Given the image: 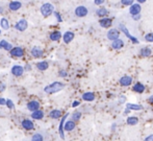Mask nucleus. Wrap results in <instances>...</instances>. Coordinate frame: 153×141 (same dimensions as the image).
<instances>
[{"label": "nucleus", "mask_w": 153, "mask_h": 141, "mask_svg": "<svg viewBox=\"0 0 153 141\" xmlns=\"http://www.w3.org/2000/svg\"><path fill=\"white\" fill-rule=\"evenodd\" d=\"M126 108L129 109L130 111H142L144 109V107L139 104H132V103H127Z\"/></svg>", "instance_id": "obj_19"}, {"label": "nucleus", "mask_w": 153, "mask_h": 141, "mask_svg": "<svg viewBox=\"0 0 153 141\" xmlns=\"http://www.w3.org/2000/svg\"><path fill=\"white\" fill-rule=\"evenodd\" d=\"M152 55V49L150 47H142L140 49V56L143 58H149Z\"/></svg>", "instance_id": "obj_21"}, {"label": "nucleus", "mask_w": 153, "mask_h": 141, "mask_svg": "<svg viewBox=\"0 0 153 141\" xmlns=\"http://www.w3.org/2000/svg\"><path fill=\"white\" fill-rule=\"evenodd\" d=\"M75 15H76L77 17H79V18H83V17L88 16V14H89V10H88V8L85 5H79L77 6L76 8H75Z\"/></svg>", "instance_id": "obj_6"}, {"label": "nucleus", "mask_w": 153, "mask_h": 141, "mask_svg": "<svg viewBox=\"0 0 153 141\" xmlns=\"http://www.w3.org/2000/svg\"><path fill=\"white\" fill-rule=\"evenodd\" d=\"M81 98L85 101H88V103H91V101H94L95 98H96V95H95L94 92L92 91H88V92H85L81 96Z\"/></svg>", "instance_id": "obj_13"}, {"label": "nucleus", "mask_w": 153, "mask_h": 141, "mask_svg": "<svg viewBox=\"0 0 153 141\" xmlns=\"http://www.w3.org/2000/svg\"><path fill=\"white\" fill-rule=\"evenodd\" d=\"M0 34H1V32H0Z\"/></svg>", "instance_id": "obj_50"}, {"label": "nucleus", "mask_w": 153, "mask_h": 141, "mask_svg": "<svg viewBox=\"0 0 153 141\" xmlns=\"http://www.w3.org/2000/svg\"><path fill=\"white\" fill-rule=\"evenodd\" d=\"M144 39H145L146 42L153 43V32H148V34H146L145 37H144Z\"/></svg>", "instance_id": "obj_33"}, {"label": "nucleus", "mask_w": 153, "mask_h": 141, "mask_svg": "<svg viewBox=\"0 0 153 141\" xmlns=\"http://www.w3.org/2000/svg\"><path fill=\"white\" fill-rule=\"evenodd\" d=\"M144 141H153V134H150L144 139Z\"/></svg>", "instance_id": "obj_41"}, {"label": "nucleus", "mask_w": 153, "mask_h": 141, "mask_svg": "<svg viewBox=\"0 0 153 141\" xmlns=\"http://www.w3.org/2000/svg\"><path fill=\"white\" fill-rule=\"evenodd\" d=\"M104 2H105L104 0H95L94 3L96 4V5H101V6H102L103 4H104Z\"/></svg>", "instance_id": "obj_39"}, {"label": "nucleus", "mask_w": 153, "mask_h": 141, "mask_svg": "<svg viewBox=\"0 0 153 141\" xmlns=\"http://www.w3.org/2000/svg\"><path fill=\"white\" fill-rule=\"evenodd\" d=\"M22 6V3L20 1H10V4H8V8H10V10H20V8Z\"/></svg>", "instance_id": "obj_25"}, {"label": "nucleus", "mask_w": 153, "mask_h": 141, "mask_svg": "<svg viewBox=\"0 0 153 141\" xmlns=\"http://www.w3.org/2000/svg\"><path fill=\"white\" fill-rule=\"evenodd\" d=\"M131 18H132V20H134V21H139L140 19L142 18V16L141 15H137V16H131Z\"/></svg>", "instance_id": "obj_42"}, {"label": "nucleus", "mask_w": 153, "mask_h": 141, "mask_svg": "<svg viewBox=\"0 0 153 141\" xmlns=\"http://www.w3.org/2000/svg\"><path fill=\"white\" fill-rule=\"evenodd\" d=\"M44 138L41 134H34L33 136L31 137V141H43Z\"/></svg>", "instance_id": "obj_35"}, {"label": "nucleus", "mask_w": 153, "mask_h": 141, "mask_svg": "<svg viewBox=\"0 0 153 141\" xmlns=\"http://www.w3.org/2000/svg\"><path fill=\"white\" fill-rule=\"evenodd\" d=\"M23 72H24V68L20 65H15L12 67V73L15 76H20L23 74Z\"/></svg>", "instance_id": "obj_15"}, {"label": "nucleus", "mask_w": 153, "mask_h": 141, "mask_svg": "<svg viewBox=\"0 0 153 141\" xmlns=\"http://www.w3.org/2000/svg\"><path fill=\"white\" fill-rule=\"evenodd\" d=\"M53 10H54V6L52 5L51 3H44L42 6H41V13H42V15L44 17H48L50 16L51 14L53 13Z\"/></svg>", "instance_id": "obj_4"}, {"label": "nucleus", "mask_w": 153, "mask_h": 141, "mask_svg": "<svg viewBox=\"0 0 153 141\" xmlns=\"http://www.w3.org/2000/svg\"><path fill=\"white\" fill-rule=\"evenodd\" d=\"M119 30L121 32H123V34H124L125 36L127 37V39H129V40H130L131 42L133 43V44H139V43H140L139 39L135 38V37H133L132 34H131L130 32H129V30L127 29L126 26H125V25L123 24V23H120V24H119Z\"/></svg>", "instance_id": "obj_2"}, {"label": "nucleus", "mask_w": 153, "mask_h": 141, "mask_svg": "<svg viewBox=\"0 0 153 141\" xmlns=\"http://www.w3.org/2000/svg\"><path fill=\"white\" fill-rule=\"evenodd\" d=\"M147 101H148V104H150V105H152L153 106V95H150L149 97L147 98Z\"/></svg>", "instance_id": "obj_44"}, {"label": "nucleus", "mask_w": 153, "mask_h": 141, "mask_svg": "<svg viewBox=\"0 0 153 141\" xmlns=\"http://www.w3.org/2000/svg\"><path fill=\"white\" fill-rule=\"evenodd\" d=\"M111 48L115 49V50H120V49H122L123 47H124V41H123L122 39H118V40L111 42Z\"/></svg>", "instance_id": "obj_16"}, {"label": "nucleus", "mask_w": 153, "mask_h": 141, "mask_svg": "<svg viewBox=\"0 0 153 141\" xmlns=\"http://www.w3.org/2000/svg\"><path fill=\"white\" fill-rule=\"evenodd\" d=\"M4 88H5V86H4V84L0 83V92H2V91L4 90Z\"/></svg>", "instance_id": "obj_47"}, {"label": "nucleus", "mask_w": 153, "mask_h": 141, "mask_svg": "<svg viewBox=\"0 0 153 141\" xmlns=\"http://www.w3.org/2000/svg\"><path fill=\"white\" fill-rule=\"evenodd\" d=\"M27 109L31 112L38 111V110H40V103H38V101H36V100L29 101V103L27 104Z\"/></svg>", "instance_id": "obj_20"}, {"label": "nucleus", "mask_w": 153, "mask_h": 141, "mask_svg": "<svg viewBox=\"0 0 153 141\" xmlns=\"http://www.w3.org/2000/svg\"><path fill=\"white\" fill-rule=\"evenodd\" d=\"M59 76H62V77H66L67 75H68V72H67L66 70H59Z\"/></svg>", "instance_id": "obj_38"}, {"label": "nucleus", "mask_w": 153, "mask_h": 141, "mask_svg": "<svg viewBox=\"0 0 153 141\" xmlns=\"http://www.w3.org/2000/svg\"><path fill=\"white\" fill-rule=\"evenodd\" d=\"M137 3H139V4H142V3H145L146 2V0H137Z\"/></svg>", "instance_id": "obj_49"}, {"label": "nucleus", "mask_w": 153, "mask_h": 141, "mask_svg": "<svg viewBox=\"0 0 153 141\" xmlns=\"http://www.w3.org/2000/svg\"><path fill=\"white\" fill-rule=\"evenodd\" d=\"M116 128H117V124H116V123H113V125H111V132H115L116 131Z\"/></svg>", "instance_id": "obj_46"}, {"label": "nucleus", "mask_w": 153, "mask_h": 141, "mask_svg": "<svg viewBox=\"0 0 153 141\" xmlns=\"http://www.w3.org/2000/svg\"><path fill=\"white\" fill-rule=\"evenodd\" d=\"M79 105H80V101L75 100V101H73V104H72V108H76V107H78Z\"/></svg>", "instance_id": "obj_43"}, {"label": "nucleus", "mask_w": 153, "mask_h": 141, "mask_svg": "<svg viewBox=\"0 0 153 141\" xmlns=\"http://www.w3.org/2000/svg\"><path fill=\"white\" fill-rule=\"evenodd\" d=\"M31 117L33 119H36V120H40V119H42L43 117H44V112H43L42 110H38V111H36V112H32Z\"/></svg>", "instance_id": "obj_29"}, {"label": "nucleus", "mask_w": 153, "mask_h": 141, "mask_svg": "<svg viewBox=\"0 0 153 141\" xmlns=\"http://www.w3.org/2000/svg\"><path fill=\"white\" fill-rule=\"evenodd\" d=\"M0 105H1V106L6 105V99H4V98H2V97H0Z\"/></svg>", "instance_id": "obj_45"}, {"label": "nucleus", "mask_w": 153, "mask_h": 141, "mask_svg": "<svg viewBox=\"0 0 153 141\" xmlns=\"http://www.w3.org/2000/svg\"><path fill=\"white\" fill-rule=\"evenodd\" d=\"M27 26H28V23H27V21L24 20V19H21V20H19L18 22L16 23L15 28H16V29H18L19 32H24V30L27 28Z\"/></svg>", "instance_id": "obj_11"}, {"label": "nucleus", "mask_w": 153, "mask_h": 141, "mask_svg": "<svg viewBox=\"0 0 153 141\" xmlns=\"http://www.w3.org/2000/svg\"><path fill=\"white\" fill-rule=\"evenodd\" d=\"M135 1H133V0H121V4L124 6H129L130 8L131 5H132L133 3H134Z\"/></svg>", "instance_id": "obj_34"}, {"label": "nucleus", "mask_w": 153, "mask_h": 141, "mask_svg": "<svg viewBox=\"0 0 153 141\" xmlns=\"http://www.w3.org/2000/svg\"><path fill=\"white\" fill-rule=\"evenodd\" d=\"M13 48H14L13 45L10 44V43H8L7 41H5V40L0 41V49H4V50H10V51Z\"/></svg>", "instance_id": "obj_26"}, {"label": "nucleus", "mask_w": 153, "mask_h": 141, "mask_svg": "<svg viewBox=\"0 0 153 141\" xmlns=\"http://www.w3.org/2000/svg\"><path fill=\"white\" fill-rule=\"evenodd\" d=\"M49 38H50L51 41H54V42H56V41H59V40H61V38H62L61 32H59V30L52 32L50 34V36H49Z\"/></svg>", "instance_id": "obj_27"}, {"label": "nucleus", "mask_w": 153, "mask_h": 141, "mask_svg": "<svg viewBox=\"0 0 153 141\" xmlns=\"http://www.w3.org/2000/svg\"><path fill=\"white\" fill-rule=\"evenodd\" d=\"M126 103V96L125 95H120L119 96V105H123Z\"/></svg>", "instance_id": "obj_37"}, {"label": "nucleus", "mask_w": 153, "mask_h": 141, "mask_svg": "<svg viewBox=\"0 0 153 141\" xmlns=\"http://www.w3.org/2000/svg\"><path fill=\"white\" fill-rule=\"evenodd\" d=\"M10 56H14V58H21V56H24V49L21 48V47H14L10 50Z\"/></svg>", "instance_id": "obj_12"}, {"label": "nucleus", "mask_w": 153, "mask_h": 141, "mask_svg": "<svg viewBox=\"0 0 153 141\" xmlns=\"http://www.w3.org/2000/svg\"><path fill=\"white\" fill-rule=\"evenodd\" d=\"M21 124H22L23 129L27 130V131H29V130H33V128H34L33 122H32L31 120H29V119H24V120L21 122Z\"/></svg>", "instance_id": "obj_23"}, {"label": "nucleus", "mask_w": 153, "mask_h": 141, "mask_svg": "<svg viewBox=\"0 0 153 141\" xmlns=\"http://www.w3.org/2000/svg\"><path fill=\"white\" fill-rule=\"evenodd\" d=\"M6 107H7L10 110H12V109H14V108H15V105H14V103L10 100V99H6Z\"/></svg>", "instance_id": "obj_36"}, {"label": "nucleus", "mask_w": 153, "mask_h": 141, "mask_svg": "<svg viewBox=\"0 0 153 141\" xmlns=\"http://www.w3.org/2000/svg\"><path fill=\"white\" fill-rule=\"evenodd\" d=\"M132 83H133L132 77L128 74L123 75V76L120 77V80H119V84H120V86H122V87H129L132 85Z\"/></svg>", "instance_id": "obj_5"}, {"label": "nucleus", "mask_w": 153, "mask_h": 141, "mask_svg": "<svg viewBox=\"0 0 153 141\" xmlns=\"http://www.w3.org/2000/svg\"><path fill=\"white\" fill-rule=\"evenodd\" d=\"M71 117H72V120L76 122V121H78L79 119L81 118V112H79V111H75V112L72 114V116H71Z\"/></svg>", "instance_id": "obj_32"}, {"label": "nucleus", "mask_w": 153, "mask_h": 141, "mask_svg": "<svg viewBox=\"0 0 153 141\" xmlns=\"http://www.w3.org/2000/svg\"><path fill=\"white\" fill-rule=\"evenodd\" d=\"M76 128V124H75V121H73V120H68V121H66V123H65V128H64V130L65 131H67V132H71V131H73V130Z\"/></svg>", "instance_id": "obj_24"}, {"label": "nucleus", "mask_w": 153, "mask_h": 141, "mask_svg": "<svg viewBox=\"0 0 153 141\" xmlns=\"http://www.w3.org/2000/svg\"><path fill=\"white\" fill-rule=\"evenodd\" d=\"M0 25H1V27L5 30L10 28V23H8V20L6 18H2L1 20H0Z\"/></svg>", "instance_id": "obj_31"}, {"label": "nucleus", "mask_w": 153, "mask_h": 141, "mask_svg": "<svg viewBox=\"0 0 153 141\" xmlns=\"http://www.w3.org/2000/svg\"><path fill=\"white\" fill-rule=\"evenodd\" d=\"M99 25L102 28H109L111 29V26L113 25V19L109 18V17L100 19L99 20Z\"/></svg>", "instance_id": "obj_9"}, {"label": "nucleus", "mask_w": 153, "mask_h": 141, "mask_svg": "<svg viewBox=\"0 0 153 141\" xmlns=\"http://www.w3.org/2000/svg\"><path fill=\"white\" fill-rule=\"evenodd\" d=\"M74 37H75L74 32H70V30H69V32H66L64 34V36H62V40H64V42L66 43V44H69V43L73 41Z\"/></svg>", "instance_id": "obj_17"}, {"label": "nucleus", "mask_w": 153, "mask_h": 141, "mask_svg": "<svg viewBox=\"0 0 153 141\" xmlns=\"http://www.w3.org/2000/svg\"><path fill=\"white\" fill-rule=\"evenodd\" d=\"M54 16H55V18L57 19V21H59V22H62V19L61 15H59V13L54 12Z\"/></svg>", "instance_id": "obj_40"}, {"label": "nucleus", "mask_w": 153, "mask_h": 141, "mask_svg": "<svg viewBox=\"0 0 153 141\" xmlns=\"http://www.w3.org/2000/svg\"><path fill=\"white\" fill-rule=\"evenodd\" d=\"M139 117L137 116H128L126 118V123L130 127H133V125H137L139 123Z\"/></svg>", "instance_id": "obj_22"}, {"label": "nucleus", "mask_w": 153, "mask_h": 141, "mask_svg": "<svg viewBox=\"0 0 153 141\" xmlns=\"http://www.w3.org/2000/svg\"><path fill=\"white\" fill-rule=\"evenodd\" d=\"M49 116L51 117L52 119H59L62 117V111L61 110H52L50 113H49Z\"/></svg>", "instance_id": "obj_28"}, {"label": "nucleus", "mask_w": 153, "mask_h": 141, "mask_svg": "<svg viewBox=\"0 0 153 141\" xmlns=\"http://www.w3.org/2000/svg\"><path fill=\"white\" fill-rule=\"evenodd\" d=\"M120 34H121V32L117 28H111V29L107 30L106 32V38L108 39L109 41L114 42V41L120 39Z\"/></svg>", "instance_id": "obj_3"}, {"label": "nucleus", "mask_w": 153, "mask_h": 141, "mask_svg": "<svg viewBox=\"0 0 153 141\" xmlns=\"http://www.w3.org/2000/svg\"><path fill=\"white\" fill-rule=\"evenodd\" d=\"M146 90V87L144 84H142L141 82H137V83L133 84L132 86V91L135 93H137V94H142V93H144Z\"/></svg>", "instance_id": "obj_8"}, {"label": "nucleus", "mask_w": 153, "mask_h": 141, "mask_svg": "<svg viewBox=\"0 0 153 141\" xmlns=\"http://www.w3.org/2000/svg\"><path fill=\"white\" fill-rule=\"evenodd\" d=\"M68 116H69V113H66V114H65V116L62 117L61 123H59V136H61L62 139H65V134H64L65 130H64V128H65V123H66V119H67V117H68Z\"/></svg>", "instance_id": "obj_10"}, {"label": "nucleus", "mask_w": 153, "mask_h": 141, "mask_svg": "<svg viewBox=\"0 0 153 141\" xmlns=\"http://www.w3.org/2000/svg\"><path fill=\"white\" fill-rule=\"evenodd\" d=\"M65 88V84L61 83V82H53L52 84L48 85L44 88V91L48 94H52V93L59 92L61 90Z\"/></svg>", "instance_id": "obj_1"}, {"label": "nucleus", "mask_w": 153, "mask_h": 141, "mask_svg": "<svg viewBox=\"0 0 153 141\" xmlns=\"http://www.w3.org/2000/svg\"><path fill=\"white\" fill-rule=\"evenodd\" d=\"M108 14H109V10H107L106 8H103V6L98 8H97V10H96V15L98 17H100V19L106 18V17L108 16Z\"/></svg>", "instance_id": "obj_14"}, {"label": "nucleus", "mask_w": 153, "mask_h": 141, "mask_svg": "<svg viewBox=\"0 0 153 141\" xmlns=\"http://www.w3.org/2000/svg\"><path fill=\"white\" fill-rule=\"evenodd\" d=\"M130 112H131L130 110H129V109H127V108H125V110H124V115H128Z\"/></svg>", "instance_id": "obj_48"}, {"label": "nucleus", "mask_w": 153, "mask_h": 141, "mask_svg": "<svg viewBox=\"0 0 153 141\" xmlns=\"http://www.w3.org/2000/svg\"><path fill=\"white\" fill-rule=\"evenodd\" d=\"M141 10H142L141 4L134 2V3L129 8V14H130L131 16H137V15H141Z\"/></svg>", "instance_id": "obj_7"}, {"label": "nucleus", "mask_w": 153, "mask_h": 141, "mask_svg": "<svg viewBox=\"0 0 153 141\" xmlns=\"http://www.w3.org/2000/svg\"><path fill=\"white\" fill-rule=\"evenodd\" d=\"M48 67H49V64L46 62V61H43V62H40V63H38V64H36V68H38L39 70H41V71L46 70V69H48Z\"/></svg>", "instance_id": "obj_30"}, {"label": "nucleus", "mask_w": 153, "mask_h": 141, "mask_svg": "<svg viewBox=\"0 0 153 141\" xmlns=\"http://www.w3.org/2000/svg\"><path fill=\"white\" fill-rule=\"evenodd\" d=\"M30 53L33 58H41V56H43V55H44V51H43V49L40 48V47L34 46L31 48Z\"/></svg>", "instance_id": "obj_18"}]
</instances>
